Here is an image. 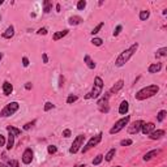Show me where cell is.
<instances>
[{"label": "cell", "mask_w": 167, "mask_h": 167, "mask_svg": "<svg viewBox=\"0 0 167 167\" xmlns=\"http://www.w3.org/2000/svg\"><path fill=\"white\" fill-rule=\"evenodd\" d=\"M102 136H103L102 133H98V134H95V136H93V137H91L90 140H89L88 143H86V145H85V146H82V149H81V151H82V153H88L91 148L97 146V145L102 141Z\"/></svg>", "instance_id": "cell-7"}, {"label": "cell", "mask_w": 167, "mask_h": 167, "mask_svg": "<svg viewBox=\"0 0 167 167\" xmlns=\"http://www.w3.org/2000/svg\"><path fill=\"white\" fill-rule=\"evenodd\" d=\"M79 99V97L77 95H73V94H71V95H68V98H67V103L68 105H72V103H74V102Z\"/></svg>", "instance_id": "cell-31"}, {"label": "cell", "mask_w": 167, "mask_h": 167, "mask_svg": "<svg viewBox=\"0 0 167 167\" xmlns=\"http://www.w3.org/2000/svg\"><path fill=\"white\" fill-rule=\"evenodd\" d=\"M128 108H129V103H128L127 101H123L122 103H120V107H119V114L120 115H127Z\"/></svg>", "instance_id": "cell-20"}, {"label": "cell", "mask_w": 167, "mask_h": 167, "mask_svg": "<svg viewBox=\"0 0 167 167\" xmlns=\"http://www.w3.org/2000/svg\"><path fill=\"white\" fill-rule=\"evenodd\" d=\"M42 59H43V63H45V64L48 63V56H47V54H43V55H42Z\"/></svg>", "instance_id": "cell-44"}, {"label": "cell", "mask_w": 167, "mask_h": 167, "mask_svg": "<svg viewBox=\"0 0 167 167\" xmlns=\"http://www.w3.org/2000/svg\"><path fill=\"white\" fill-rule=\"evenodd\" d=\"M84 141H85V136H84V134H79V136L74 138L72 145H71V148H69V153H71V154H76V153L81 149V146L84 145Z\"/></svg>", "instance_id": "cell-8"}, {"label": "cell", "mask_w": 167, "mask_h": 167, "mask_svg": "<svg viewBox=\"0 0 167 167\" xmlns=\"http://www.w3.org/2000/svg\"><path fill=\"white\" fill-rule=\"evenodd\" d=\"M84 62L88 65V68H90V69H94L95 68V63L93 62V59H91L89 55H85L84 56Z\"/></svg>", "instance_id": "cell-22"}, {"label": "cell", "mask_w": 167, "mask_h": 167, "mask_svg": "<svg viewBox=\"0 0 167 167\" xmlns=\"http://www.w3.org/2000/svg\"><path fill=\"white\" fill-rule=\"evenodd\" d=\"M35 123H37V120H33V122H29V123H26V124H25V125H24V128H22V129H24V131H27V129H30L31 127H34V124H35Z\"/></svg>", "instance_id": "cell-36"}, {"label": "cell", "mask_w": 167, "mask_h": 167, "mask_svg": "<svg viewBox=\"0 0 167 167\" xmlns=\"http://www.w3.org/2000/svg\"><path fill=\"white\" fill-rule=\"evenodd\" d=\"M103 25H105L103 22H101V24H98V25H97V26H95V27H94V29H93V30H91V34H93V35H95V34H98V33H99V30H101V29H102V27H103Z\"/></svg>", "instance_id": "cell-32"}, {"label": "cell", "mask_w": 167, "mask_h": 167, "mask_svg": "<svg viewBox=\"0 0 167 167\" xmlns=\"http://www.w3.org/2000/svg\"><path fill=\"white\" fill-rule=\"evenodd\" d=\"M167 56V47H162L157 50V52H155V58H165Z\"/></svg>", "instance_id": "cell-24"}, {"label": "cell", "mask_w": 167, "mask_h": 167, "mask_svg": "<svg viewBox=\"0 0 167 167\" xmlns=\"http://www.w3.org/2000/svg\"><path fill=\"white\" fill-rule=\"evenodd\" d=\"M15 35V26L13 25H10L5 29V31L3 33V38H5V39H10V38Z\"/></svg>", "instance_id": "cell-16"}, {"label": "cell", "mask_w": 167, "mask_h": 167, "mask_svg": "<svg viewBox=\"0 0 167 167\" xmlns=\"http://www.w3.org/2000/svg\"><path fill=\"white\" fill-rule=\"evenodd\" d=\"M153 131H155L154 123H144L143 127H141V132L144 134H150Z\"/></svg>", "instance_id": "cell-11"}, {"label": "cell", "mask_w": 167, "mask_h": 167, "mask_svg": "<svg viewBox=\"0 0 167 167\" xmlns=\"http://www.w3.org/2000/svg\"><path fill=\"white\" fill-rule=\"evenodd\" d=\"M91 43L94 46H102L103 45V41H102L101 38H93V39H91Z\"/></svg>", "instance_id": "cell-35"}, {"label": "cell", "mask_w": 167, "mask_h": 167, "mask_svg": "<svg viewBox=\"0 0 167 167\" xmlns=\"http://www.w3.org/2000/svg\"><path fill=\"white\" fill-rule=\"evenodd\" d=\"M7 165H8V167H20V163H19V161H16V159H8V161H7Z\"/></svg>", "instance_id": "cell-30"}, {"label": "cell", "mask_w": 167, "mask_h": 167, "mask_svg": "<svg viewBox=\"0 0 167 167\" xmlns=\"http://www.w3.org/2000/svg\"><path fill=\"white\" fill-rule=\"evenodd\" d=\"M47 151H48V154H55V153L58 151V148H56L55 145H48V146H47Z\"/></svg>", "instance_id": "cell-33"}, {"label": "cell", "mask_w": 167, "mask_h": 167, "mask_svg": "<svg viewBox=\"0 0 167 167\" xmlns=\"http://www.w3.org/2000/svg\"><path fill=\"white\" fill-rule=\"evenodd\" d=\"M110 95H111V94H110L108 91H107V93H105L101 98L98 99V102H97L99 111H101V112H103V114H107V112L110 111V106H108V99H110Z\"/></svg>", "instance_id": "cell-6"}, {"label": "cell", "mask_w": 167, "mask_h": 167, "mask_svg": "<svg viewBox=\"0 0 167 167\" xmlns=\"http://www.w3.org/2000/svg\"><path fill=\"white\" fill-rule=\"evenodd\" d=\"M115 154H116V149H115V148L110 149V150H108V153L105 155V159H106V161H107V162H111L112 159H114V157H115Z\"/></svg>", "instance_id": "cell-23"}, {"label": "cell", "mask_w": 167, "mask_h": 167, "mask_svg": "<svg viewBox=\"0 0 167 167\" xmlns=\"http://www.w3.org/2000/svg\"><path fill=\"white\" fill-rule=\"evenodd\" d=\"M161 69H162V63H153L149 65L148 72L149 73H158Z\"/></svg>", "instance_id": "cell-15"}, {"label": "cell", "mask_w": 167, "mask_h": 167, "mask_svg": "<svg viewBox=\"0 0 167 167\" xmlns=\"http://www.w3.org/2000/svg\"><path fill=\"white\" fill-rule=\"evenodd\" d=\"M138 17H140L141 21H146L149 17H150V12H149V10H141L140 15H138Z\"/></svg>", "instance_id": "cell-26"}, {"label": "cell", "mask_w": 167, "mask_h": 167, "mask_svg": "<svg viewBox=\"0 0 167 167\" xmlns=\"http://www.w3.org/2000/svg\"><path fill=\"white\" fill-rule=\"evenodd\" d=\"M63 136L65 137V138L71 137V129H64V131H63Z\"/></svg>", "instance_id": "cell-41"}, {"label": "cell", "mask_w": 167, "mask_h": 167, "mask_svg": "<svg viewBox=\"0 0 167 167\" xmlns=\"http://www.w3.org/2000/svg\"><path fill=\"white\" fill-rule=\"evenodd\" d=\"M123 86H124V81H123V80H119L118 82H116L111 89H110L108 93H110V94H116V93H118V91L120 90V89H123Z\"/></svg>", "instance_id": "cell-17"}, {"label": "cell", "mask_w": 167, "mask_h": 167, "mask_svg": "<svg viewBox=\"0 0 167 167\" xmlns=\"http://www.w3.org/2000/svg\"><path fill=\"white\" fill-rule=\"evenodd\" d=\"M7 143H5V137L3 134H0V146H4Z\"/></svg>", "instance_id": "cell-42"}, {"label": "cell", "mask_w": 167, "mask_h": 167, "mask_svg": "<svg viewBox=\"0 0 167 167\" xmlns=\"http://www.w3.org/2000/svg\"><path fill=\"white\" fill-rule=\"evenodd\" d=\"M22 65H24V67H27V65H29V59H27L26 56H24V58H22Z\"/></svg>", "instance_id": "cell-43"}, {"label": "cell", "mask_w": 167, "mask_h": 167, "mask_svg": "<svg viewBox=\"0 0 167 167\" xmlns=\"http://www.w3.org/2000/svg\"><path fill=\"white\" fill-rule=\"evenodd\" d=\"M144 123H145L144 120H136V122H133L132 124H129V125H128V133L137 134L141 131V127H143Z\"/></svg>", "instance_id": "cell-9"}, {"label": "cell", "mask_w": 167, "mask_h": 167, "mask_svg": "<svg viewBox=\"0 0 167 167\" xmlns=\"http://www.w3.org/2000/svg\"><path fill=\"white\" fill-rule=\"evenodd\" d=\"M52 9V4L48 1V0H45L43 1V12L45 13H50Z\"/></svg>", "instance_id": "cell-27"}, {"label": "cell", "mask_w": 167, "mask_h": 167, "mask_svg": "<svg viewBox=\"0 0 167 167\" xmlns=\"http://www.w3.org/2000/svg\"><path fill=\"white\" fill-rule=\"evenodd\" d=\"M129 120H131V116H129V115H127V116H124V118H122L120 120H118V122H116V123L112 125V128H111V129H110V134L119 133L120 131L125 128V125H128V123H129Z\"/></svg>", "instance_id": "cell-5"}, {"label": "cell", "mask_w": 167, "mask_h": 167, "mask_svg": "<svg viewBox=\"0 0 167 167\" xmlns=\"http://www.w3.org/2000/svg\"><path fill=\"white\" fill-rule=\"evenodd\" d=\"M102 90H103V80L101 77H95L94 79V86L89 93L85 95V99H97L99 95L102 94Z\"/></svg>", "instance_id": "cell-3"}, {"label": "cell", "mask_w": 167, "mask_h": 167, "mask_svg": "<svg viewBox=\"0 0 167 167\" xmlns=\"http://www.w3.org/2000/svg\"><path fill=\"white\" fill-rule=\"evenodd\" d=\"M116 167H122V166H116Z\"/></svg>", "instance_id": "cell-52"}, {"label": "cell", "mask_w": 167, "mask_h": 167, "mask_svg": "<svg viewBox=\"0 0 167 167\" xmlns=\"http://www.w3.org/2000/svg\"><path fill=\"white\" fill-rule=\"evenodd\" d=\"M12 91H13V85L9 81H4L3 82V93H4V95H10Z\"/></svg>", "instance_id": "cell-14"}, {"label": "cell", "mask_w": 167, "mask_h": 167, "mask_svg": "<svg viewBox=\"0 0 167 167\" xmlns=\"http://www.w3.org/2000/svg\"><path fill=\"white\" fill-rule=\"evenodd\" d=\"M158 91H159L158 85H149V86H146V88L140 89V90L136 93V95H134V98H136L137 101H144V99L154 97Z\"/></svg>", "instance_id": "cell-2"}, {"label": "cell", "mask_w": 167, "mask_h": 167, "mask_svg": "<svg viewBox=\"0 0 167 167\" xmlns=\"http://www.w3.org/2000/svg\"><path fill=\"white\" fill-rule=\"evenodd\" d=\"M77 167H86V166H85V165H80V166H77Z\"/></svg>", "instance_id": "cell-50"}, {"label": "cell", "mask_w": 167, "mask_h": 167, "mask_svg": "<svg viewBox=\"0 0 167 167\" xmlns=\"http://www.w3.org/2000/svg\"><path fill=\"white\" fill-rule=\"evenodd\" d=\"M33 158H34V151L30 148L25 149V151L22 153V157H21V161H22L24 165H30Z\"/></svg>", "instance_id": "cell-10"}, {"label": "cell", "mask_w": 167, "mask_h": 167, "mask_svg": "<svg viewBox=\"0 0 167 167\" xmlns=\"http://www.w3.org/2000/svg\"><path fill=\"white\" fill-rule=\"evenodd\" d=\"M122 29H123L122 25H118V26H116V29H115V31H114V37L119 35V34H120V31H122Z\"/></svg>", "instance_id": "cell-39"}, {"label": "cell", "mask_w": 167, "mask_h": 167, "mask_svg": "<svg viewBox=\"0 0 167 167\" xmlns=\"http://www.w3.org/2000/svg\"><path fill=\"white\" fill-rule=\"evenodd\" d=\"M0 167H8V165H4V163L0 162Z\"/></svg>", "instance_id": "cell-48"}, {"label": "cell", "mask_w": 167, "mask_h": 167, "mask_svg": "<svg viewBox=\"0 0 167 167\" xmlns=\"http://www.w3.org/2000/svg\"><path fill=\"white\" fill-rule=\"evenodd\" d=\"M63 82H64V77H63V76H60V77H59V86H60V88H62L63 85H64Z\"/></svg>", "instance_id": "cell-46"}, {"label": "cell", "mask_w": 167, "mask_h": 167, "mask_svg": "<svg viewBox=\"0 0 167 167\" xmlns=\"http://www.w3.org/2000/svg\"><path fill=\"white\" fill-rule=\"evenodd\" d=\"M1 59H3V52H0V62H1Z\"/></svg>", "instance_id": "cell-49"}, {"label": "cell", "mask_w": 167, "mask_h": 167, "mask_svg": "<svg viewBox=\"0 0 167 167\" xmlns=\"http://www.w3.org/2000/svg\"><path fill=\"white\" fill-rule=\"evenodd\" d=\"M7 131H8V132L15 133L16 136H20V134H21V129H19V128H16L13 125H7Z\"/></svg>", "instance_id": "cell-28"}, {"label": "cell", "mask_w": 167, "mask_h": 167, "mask_svg": "<svg viewBox=\"0 0 167 167\" xmlns=\"http://www.w3.org/2000/svg\"><path fill=\"white\" fill-rule=\"evenodd\" d=\"M15 137L16 134L12 132H8V141H7V150H12L15 145Z\"/></svg>", "instance_id": "cell-18"}, {"label": "cell", "mask_w": 167, "mask_h": 167, "mask_svg": "<svg viewBox=\"0 0 167 167\" xmlns=\"http://www.w3.org/2000/svg\"><path fill=\"white\" fill-rule=\"evenodd\" d=\"M56 12H60V4H56Z\"/></svg>", "instance_id": "cell-47"}, {"label": "cell", "mask_w": 167, "mask_h": 167, "mask_svg": "<svg viewBox=\"0 0 167 167\" xmlns=\"http://www.w3.org/2000/svg\"><path fill=\"white\" fill-rule=\"evenodd\" d=\"M3 3H4V1H3V0H0V5H1V4H3Z\"/></svg>", "instance_id": "cell-51"}, {"label": "cell", "mask_w": 167, "mask_h": 167, "mask_svg": "<svg viewBox=\"0 0 167 167\" xmlns=\"http://www.w3.org/2000/svg\"><path fill=\"white\" fill-rule=\"evenodd\" d=\"M165 133L166 132L163 129H157V131H153V132L150 134H148V136L150 140H159V138H162L165 136Z\"/></svg>", "instance_id": "cell-12"}, {"label": "cell", "mask_w": 167, "mask_h": 167, "mask_svg": "<svg viewBox=\"0 0 167 167\" xmlns=\"http://www.w3.org/2000/svg\"><path fill=\"white\" fill-rule=\"evenodd\" d=\"M82 21H84L82 17H80V16H71L68 19V24L71 26H76V25H80Z\"/></svg>", "instance_id": "cell-19"}, {"label": "cell", "mask_w": 167, "mask_h": 167, "mask_svg": "<svg viewBox=\"0 0 167 167\" xmlns=\"http://www.w3.org/2000/svg\"><path fill=\"white\" fill-rule=\"evenodd\" d=\"M20 105L19 102H10V103L5 105V107L0 111V118H8V116H12L19 111Z\"/></svg>", "instance_id": "cell-4"}, {"label": "cell", "mask_w": 167, "mask_h": 167, "mask_svg": "<svg viewBox=\"0 0 167 167\" xmlns=\"http://www.w3.org/2000/svg\"><path fill=\"white\" fill-rule=\"evenodd\" d=\"M102 161H103V155H102V154H98L97 157L93 159V162H91V163H93L94 166H98V165H101Z\"/></svg>", "instance_id": "cell-29"}, {"label": "cell", "mask_w": 167, "mask_h": 167, "mask_svg": "<svg viewBox=\"0 0 167 167\" xmlns=\"http://www.w3.org/2000/svg\"><path fill=\"white\" fill-rule=\"evenodd\" d=\"M68 29H64V30H62V31H58V33H55L54 34V37H52V39L54 41H59V39H62V38H64L67 34H68Z\"/></svg>", "instance_id": "cell-21"}, {"label": "cell", "mask_w": 167, "mask_h": 167, "mask_svg": "<svg viewBox=\"0 0 167 167\" xmlns=\"http://www.w3.org/2000/svg\"><path fill=\"white\" fill-rule=\"evenodd\" d=\"M31 88H33V85H31V82H26V84H25V89H26V90H30Z\"/></svg>", "instance_id": "cell-45"}, {"label": "cell", "mask_w": 167, "mask_h": 167, "mask_svg": "<svg viewBox=\"0 0 167 167\" xmlns=\"http://www.w3.org/2000/svg\"><path fill=\"white\" fill-rule=\"evenodd\" d=\"M85 7H86V1H85V0H80V1L77 3V9L79 10H84Z\"/></svg>", "instance_id": "cell-34"}, {"label": "cell", "mask_w": 167, "mask_h": 167, "mask_svg": "<svg viewBox=\"0 0 167 167\" xmlns=\"http://www.w3.org/2000/svg\"><path fill=\"white\" fill-rule=\"evenodd\" d=\"M55 106H54V103H52V102H46L45 103V111L47 112V111H50V110L51 108H54Z\"/></svg>", "instance_id": "cell-38"}, {"label": "cell", "mask_w": 167, "mask_h": 167, "mask_svg": "<svg viewBox=\"0 0 167 167\" xmlns=\"http://www.w3.org/2000/svg\"><path fill=\"white\" fill-rule=\"evenodd\" d=\"M137 50H138V43L136 42V43H133L132 46H129L127 50H124V51L120 54L118 58H116L115 60V65L116 67H123V65H125V63L129 62V59L132 58V56L137 52Z\"/></svg>", "instance_id": "cell-1"}, {"label": "cell", "mask_w": 167, "mask_h": 167, "mask_svg": "<svg viewBox=\"0 0 167 167\" xmlns=\"http://www.w3.org/2000/svg\"><path fill=\"white\" fill-rule=\"evenodd\" d=\"M37 33L39 34V35H46V34H47V29H46V27H41V29L37 31Z\"/></svg>", "instance_id": "cell-40"}, {"label": "cell", "mask_w": 167, "mask_h": 167, "mask_svg": "<svg viewBox=\"0 0 167 167\" xmlns=\"http://www.w3.org/2000/svg\"><path fill=\"white\" fill-rule=\"evenodd\" d=\"M132 144H133V141L129 140V138H128V140H122L120 141V145H122V146H129V145H132Z\"/></svg>", "instance_id": "cell-37"}, {"label": "cell", "mask_w": 167, "mask_h": 167, "mask_svg": "<svg viewBox=\"0 0 167 167\" xmlns=\"http://www.w3.org/2000/svg\"><path fill=\"white\" fill-rule=\"evenodd\" d=\"M166 115H167V111H166V110H161V111L157 114V120H158L159 123H162L163 120L166 119Z\"/></svg>", "instance_id": "cell-25"}, {"label": "cell", "mask_w": 167, "mask_h": 167, "mask_svg": "<svg viewBox=\"0 0 167 167\" xmlns=\"http://www.w3.org/2000/svg\"><path fill=\"white\" fill-rule=\"evenodd\" d=\"M161 153V149H153V150L150 151H148L146 154L144 155V161L145 162H148V161H150V159H153L154 157H157V155Z\"/></svg>", "instance_id": "cell-13"}]
</instances>
